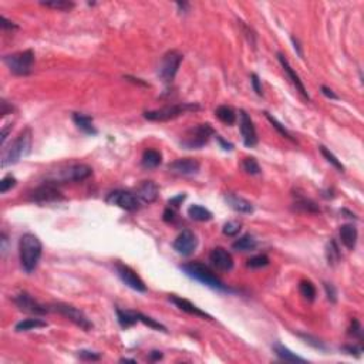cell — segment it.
Masks as SVG:
<instances>
[{
    "label": "cell",
    "instance_id": "1",
    "mask_svg": "<svg viewBox=\"0 0 364 364\" xmlns=\"http://www.w3.org/2000/svg\"><path fill=\"white\" fill-rule=\"evenodd\" d=\"M19 252L22 268L25 269L27 273H30L37 268L38 261L43 253V245L34 233L27 232L20 238Z\"/></svg>",
    "mask_w": 364,
    "mask_h": 364
},
{
    "label": "cell",
    "instance_id": "2",
    "mask_svg": "<svg viewBox=\"0 0 364 364\" xmlns=\"http://www.w3.org/2000/svg\"><path fill=\"white\" fill-rule=\"evenodd\" d=\"M32 130L29 127L25 128L19 137L9 145V148L5 149V153L2 155V166L6 168L9 165H14L22 158H25L26 155H29L32 149Z\"/></svg>",
    "mask_w": 364,
    "mask_h": 364
},
{
    "label": "cell",
    "instance_id": "3",
    "mask_svg": "<svg viewBox=\"0 0 364 364\" xmlns=\"http://www.w3.org/2000/svg\"><path fill=\"white\" fill-rule=\"evenodd\" d=\"M91 174H93L91 166L85 164H71V165L61 166L47 174L46 182H50L54 185L66 184V182H80L91 177Z\"/></svg>",
    "mask_w": 364,
    "mask_h": 364
},
{
    "label": "cell",
    "instance_id": "4",
    "mask_svg": "<svg viewBox=\"0 0 364 364\" xmlns=\"http://www.w3.org/2000/svg\"><path fill=\"white\" fill-rule=\"evenodd\" d=\"M181 269L185 272L186 275L195 279V281L201 282L202 285L208 286V288L215 289V290H221V292H229L230 289L225 285L224 282L221 281L211 269L208 268L206 265L201 262H191L182 265Z\"/></svg>",
    "mask_w": 364,
    "mask_h": 364
},
{
    "label": "cell",
    "instance_id": "5",
    "mask_svg": "<svg viewBox=\"0 0 364 364\" xmlns=\"http://www.w3.org/2000/svg\"><path fill=\"white\" fill-rule=\"evenodd\" d=\"M3 61L16 76H29L33 71L34 64V53L33 50H23L13 53L10 56H5Z\"/></svg>",
    "mask_w": 364,
    "mask_h": 364
},
{
    "label": "cell",
    "instance_id": "6",
    "mask_svg": "<svg viewBox=\"0 0 364 364\" xmlns=\"http://www.w3.org/2000/svg\"><path fill=\"white\" fill-rule=\"evenodd\" d=\"M199 107L195 104H175V105H166L162 109L147 111V113H144V117L149 121L164 122L178 118L179 115L185 114L188 111H197Z\"/></svg>",
    "mask_w": 364,
    "mask_h": 364
},
{
    "label": "cell",
    "instance_id": "7",
    "mask_svg": "<svg viewBox=\"0 0 364 364\" xmlns=\"http://www.w3.org/2000/svg\"><path fill=\"white\" fill-rule=\"evenodd\" d=\"M51 310L57 312L61 316H64L66 319H69L70 322H73L76 326H78L80 329H83L84 332H90L93 329V323L91 320L84 314V312H81L80 309L67 305V303H53L50 306Z\"/></svg>",
    "mask_w": 364,
    "mask_h": 364
},
{
    "label": "cell",
    "instance_id": "8",
    "mask_svg": "<svg viewBox=\"0 0 364 364\" xmlns=\"http://www.w3.org/2000/svg\"><path fill=\"white\" fill-rule=\"evenodd\" d=\"M182 63V54L178 51L171 50L166 53L165 56L162 57L158 69V76L164 81V83H171L177 73H178L179 66Z\"/></svg>",
    "mask_w": 364,
    "mask_h": 364
},
{
    "label": "cell",
    "instance_id": "9",
    "mask_svg": "<svg viewBox=\"0 0 364 364\" xmlns=\"http://www.w3.org/2000/svg\"><path fill=\"white\" fill-rule=\"evenodd\" d=\"M213 134H215V131L209 124H201L198 127L191 128L186 133L185 138L182 141V145L189 148V149L204 147Z\"/></svg>",
    "mask_w": 364,
    "mask_h": 364
},
{
    "label": "cell",
    "instance_id": "10",
    "mask_svg": "<svg viewBox=\"0 0 364 364\" xmlns=\"http://www.w3.org/2000/svg\"><path fill=\"white\" fill-rule=\"evenodd\" d=\"M14 303L16 306L19 307V310L25 312L27 314H33V316H45L50 312V307H47L43 303L37 302L34 297H32L29 293L22 292L17 296H14Z\"/></svg>",
    "mask_w": 364,
    "mask_h": 364
},
{
    "label": "cell",
    "instance_id": "11",
    "mask_svg": "<svg viewBox=\"0 0 364 364\" xmlns=\"http://www.w3.org/2000/svg\"><path fill=\"white\" fill-rule=\"evenodd\" d=\"M107 204L115 205V206H120L125 211H137L140 209L141 201L138 199L137 195L131 194L128 191H113L110 192L109 197L105 198Z\"/></svg>",
    "mask_w": 364,
    "mask_h": 364
},
{
    "label": "cell",
    "instance_id": "12",
    "mask_svg": "<svg viewBox=\"0 0 364 364\" xmlns=\"http://www.w3.org/2000/svg\"><path fill=\"white\" fill-rule=\"evenodd\" d=\"M173 246L175 252L179 255L191 256L198 246V239H197V235L192 230L184 229L174 241Z\"/></svg>",
    "mask_w": 364,
    "mask_h": 364
},
{
    "label": "cell",
    "instance_id": "13",
    "mask_svg": "<svg viewBox=\"0 0 364 364\" xmlns=\"http://www.w3.org/2000/svg\"><path fill=\"white\" fill-rule=\"evenodd\" d=\"M115 269H117V273L120 276V279L127 285L128 288H131L135 292H141V293L147 292V286H145L144 281L130 266L122 265V263H117Z\"/></svg>",
    "mask_w": 364,
    "mask_h": 364
},
{
    "label": "cell",
    "instance_id": "14",
    "mask_svg": "<svg viewBox=\"0 0 364 364\" xmlns=\"http://www.w3.org/2000/svg\"><path fill=\"white\" fill-rule=\"evenodd\" d=\"M30 199L34 202H40V204H47V202H56V201H61L63 195L61 192L58 191V188L54 184L46 182L45 185L38 186L34 191L30 194Z\"/></svg>",
    "mask_w": 364,
    "mask_h": 364
},
{
    "label": "cell",
    "instance_id": "15",
    "mask_svg": "<svg viewBox=\"0 0 364 364\" xmlns=\"http://www.w3.org/2000/svg\"><path fill=\"white\" fill-rule=\"evenodd\" d=\"M241 134H242L243 144L246 147H255L258 144V133H256V128L253 125V121L250 120V117L246 114V111H241Z\"/></svg>",
    "mask_w": 364,
    "mask_h": 364
},
{
    "label": "cell",
    "instance_id": "16",
    "mask_svg": "<svg viewBox=\"0 0 364 364\" xmlns=\"http://www.w3.org/2000/svg\"><path fill=\"white\" fill-rule=\"evenodd\" d=\"M201 164L194 158H179V160L174 161L169 164L168 169L173 174L177 175H197L199 173Z\"/></svg>",
    "mask_w": 364,
    "mask_h": 364
},
{
    "label": "cell",
    "instance_id": "17",
    "mask_svg": "<svg viewBox=\"0 0 364 364\" xmlns=\"http://www.w3.org/2000/svg\"><path fill=\"white\" fill-rule=\"evenodd\" d=\"M277 60H279V63H281V66L283 67V70H285V73H286L288 78L290 80V81H292V84L294 85L296 91H299V94H301V96L303 97L305 100H310V97H309V94H307L305 84H303V81L301 80V77L296 74V71L292 69V66L289 64L288 58L285 57L282 53H277Z\"/></svg>",
    "mask_w": 364,
    "mask_h": 364
},
{
    "label": "cell",
    "instance_id": "18",
    "mask_svg": "<svg viewBox=\"0 0 364 364\" xmlns=\"http://www.w3.org/2000/svg\"><path fill=\"white\" fill-rule=\"evenodd\" d=\"M209 261L215 268L224 270V272H228L233 268V258L224 248H215L212 250L211 255H209Z\"/></svg>",
    "mask_w": 364,
    "mask_h": 364
},
{
    "label": "cell",
    "instance_id": "19",
    "mask_svg": "<svg viewBox=\"0 0 364 364\" xmlns=\"http://www.w3.org/2000/svg\"><path fill=\"white\" fill-rule=\"evenodd\" d=\"M169 301L173 302L174 305L178 307V309H181L182 312H185V313L194 314V316H198V317H202V319H208V320L212 319L211 314L205 313L204 310H201L198 306H195L194 303H191L189 301H186V299L177 297V296H169Z\"/></svg>",
    "mask_w": 364,
    "mask_h": 364
},
{
    "label": "cell",
    "instance_id": "20",
    "mask_svg": "<svg viewBox=\"0 0 364 364\" xmlns=\"http://www.w3.org/2000/svg\"><path fill=\"white\" fill-rule=\"evenodd\" d=\"M225 201H226V204L229 205L233 211L239 212V213H252L253 212V205L250 204L248 199L242 198V197H239L237 194L228 192L225 195Z\"/></svg>",
    "mask_w": 364,
    "mask_h": 364
},
{
    "label": "cell",
    "instance_id": "21",
    "mask_svg": "<svg viewBox=\"0 0 364 364\" xmlns=\"http://www.w3.org/2000/svg\"><path fill=\"white\" fill-rule=\"evenodd\" d=\"M158 186L153 181H144L137 191V197L141 202L144 204H153L155 199L158 198Z\"/></svg>",
    "mask_w": 364,
    "mask_h": 364
},
{
    "label": "cell",
    "instance_id": "22",
    "mask_svg": "<svg viewBox=\"0 0 364 364\" xmlns=\"http://www.w3.org/2000/svg\"><path fill=\"white\" fill-rule=\"evenodd\" d=\"M340 239H341V242H343V245H345L347 249L353 250L356 248V245H357V228H356L354 225L350 224L343 225V226L340 228Z\"/></svg>",
    "mask_w": 364,
    "mask_h": 364
},
{
    "label": "cell",
    "instance_id": "23",
    "mask_svg": "<svg viewBox=\"0 0 364 364\" xmlns=\"http://www.w3.org/2000/svg\"><path fill=\"white\" fill-rule=\"evenodd\" d=\"M73 121H74V124H76L77 127L80 128L83 133H85V134L96 135L97 133H98L97 128L94 127V124H93V118L89 117V115L80 114V113H74V114H73Z\"/></svg>",
    "mask_w": 364,
    "mask_h": 364
},
{
    "label": "cell",
    "instance_id": "24",
    "mask_svg": "<svg viewBox=\"0 0 364 364\" xmlns=\"http://www.w3.org/2000/svg\"><path fill=\"white\" fill-rule=\"evenodd\" d=\"M273 352L276 353V356L281 358V360H285V361H289V363H305V361H306L305 358L299 357L296 353L289 350L288 347H285V346L281 345V343H275V345H273Z\"/></svg>",
    "mask_w": 364,
    "mask_h": 364
},
{
    "label": "cell",
    "instance_id": "25",
    "mask_svg": "<svg viewBox=\"0 0 364 364\" xmlns=\"http://www.w3.org/2000/svg\"><path fill=\"white\" fill-rule=\"evenodd\" d=\"M115 313H117V320H118V323H120V326H121L122 329H128V327L134 326L137 322H140V319H138V312L117 309Z\"/></svg>",
    "mask_w": 364,
    "mask_h": 364
},
{
    "label": "cell",
    "instance_id": "26",
    "mask_svg": "<svg viewBox=\"0 0 364 364\" xmlns=\"http://www.w3.org/2000/svg\"><path fill=\"white\" fill-rule=\"evenodd\" d=\"M256 246H258V241L250 233L241 237L232 245L233 250H238V252H250L255 249Z\"/></svg>",
    "mask_w": 364,
    "mask_h": 364
},
{
    "label": "cell",
    "instance_id": "27",
    "mask_svg": "<svg viewBox=\"0 0 364 364\" xmlns=\"http://www.w3.org/2000/svg\"><path fill=\"white\" fill-rule=\"evenodd\" d=\"M142 166L147 168V169H153L157 168L158 165H161L162 162V155L155 149H145L142 154Z\"/></svg>",
    "mask_w": 364,
    "mask_h": 364
},
{
    "label": "cell",
    "instance_id": "28",
    "mask_svg": "<svg viewBox=\"0 0 364 364\" xmlns=\"http://www.w3.org/2000/svg\"><path fill=\"white\" fill-rule=\"evenodd\" d=\"M188 217L198 222H206V221H211L213 215L209 209H206L201 205H192L188 209Z\"/></svg>",
    "mask_w": 364,
    "mask_h": 364
},
{
    "label": "cell",
    "instance_id": "29",
    "mask_svg": "<svg viewBox=\"0 0 364 364\" xmlns=\"http://www.w3.org/2000/svg\"><path fill=\"white\" fill-rule=\"evenodd\" d=\"M215 115L219 118V121H222L226 125H232L237 121V113L228 105H219L215 110Z\"/></svg>",
    "mask_w": 364,
    "mask_h": 364
},
{
    "label": "cell",
    "instance_id": "30",
    "mask_svg": "<svg viewBox=\"0 0 364 364\" xmlns=\"http://www.w3.org/2000/svg\"><path fill=\"white\" fill-rule=\"evenodd\" d=\"M47 323L41 319H25L16 325V332H29L40 327H46Z\"/></svg>",
    "mask_w": 364,
    "mask_h": 364
},
{
    "label": "cell",
    "instance_id": "31",
    "mask_svg": "<svg viewBox=\"0 0 364 364\" xmlns=\"http://www.w3.org/2000/svg\"><path fill=\"white\" fill-rule=\"evenodd\" d=\"M326 258H327V262H329V265H332V266H334V265H337V263H339L340 250H339V246H337V243L334 242V241H330V242L327 243Z\"/></svg>",
    "mask_w": 364,
    "mask_h": 364
},
{
    "label": "cell",
    "instance_id": "32",
    "mask_svg": "<svg viewBox=\"0 0 364 364\" xmlns=\"http://www.w3.org/2000/svg\"><path fill=\"white\" fill-rule=\"evenodd\" d=\"M299 292L307 302H313L316 299V288L310 281H302L299 285Z\"/></svg>",
    "mask_w": 364,
    "mask_h": 364
},
{
    "label": "cell",
    "instance_id": "33",
    "mask_svg": "<svg viewBox=\"0 0 364 364\" xmlns=\"http://www.w3.org/2000/svg\"><path fill=\"white\" fill-rule=\"evenodd\" d=\"M294 205H296V208H297V209H302V211H305V212H312V213L320 212L319 206L314 204L312 199H307V198H305V197H297V198H296V202H294Z\"/></svg>",
    "mask_w": 364,
    "mask_h": 364
},
{
    "label": "cell",
    "instance_id": "34",
    "mask_svg": "<svg viewBox=\"0 0 364 364\" xmlns=\"http://www.w3.org/2000/svg\"><path fill=\"white\" fill-rule=\"evenodd\" d=\"M43 6L50 7L54 10H60V12H69L74 7L73 2H67V0H53V2H43Z\"/></svg>",
    "mask_w": 364,
    "mask_h": 364
},
{
    "label": "cell",
    "instance_id": "35",
    "mask_svg": "<svg viewBox=\"0 0 364 364\" xmlns=\"http://www.w3.org/2000/svg\"><path fill=\"white\" fill-rule=\"evenodd\" d=\"M320 153H322V155L325 157L327 160V162H330L337 171H340V173H345V165L340 162L339 160H337V157L334 155L333 153H330L329 149H327L326 147H323V145H320Z\"/></svg>",
    "mask_w": 364,
    "mask_h": 364
},
{
    "label": "cell",
    "instance_id": "36",
    "mask_svg": "<svg viewBox=\"0 0 364 364\" xmlns=\"http://www.w3.org/2000/svg\"><path fill=\"white\" fill-rule=\"evenodd\" d=\"M242 168L245 173L250 174V175L261 174V166H259L258 161H256L253 157H246V158L242 161Z\"/></svg>",
    "mask_w": 364,
    "mask_h": 364
},
{
    "label": "cell",
    "instance_id": "37",
    "mask_svg": "<svg viewBox=\"0 0 364 364\" xmlns=\"http://www.w3.org/2000/svg\"><path fill=\"white\" fill-rule=\"evenodd\" d=\"M265 115H266V118H268V121L270 122L272 125H273V128H276V130L279 131V134L283 135L285 138H288V140L293 141V142H294V138H293V137H292V134L289 133V131H288V130H286V128H285V127H283V125H282L281 122H279V121H277V120H276L275 117H272V115L269 114V113H265Z\"/></svg>",
    "mask_w": 364,
    "mask_h": 364
},
{
    "label": "cell",
    "instance_id": "38",
    "mask_svg": "<svg viewBox=\"0 0 364 364\" xmlns=\"http://www.w3.org/2000/svg\"><path fill=\"white\" fill-rule=\"evenodd\" d=\"M269 258L266 255H256L252 256L249 261H248V268L252 269H259V268H265L269 265Z\"/></svg>",
    "mask_w": 364,
    "mask_h": 364
},
{
    "label": "cell",
    "instance_id": "39",
    "mask_svg": "<svg viewBox=\"0 0 364 364\" xmlns=\"http://www.w3.org/2000/svg\"><path fill=\"white\" fill-rule=\"evenodd\" d=\"M138 319H140L141 323L147 325V326L151 327V329H155V330H161V332H166V327L164 326V325H161V323H158V322H155V320L151 319V317H148V316H145V314L140 313V312H138Z\"/></svg>",
    "mask_w": 364,
    "mask_h": 364
},
{
    "label": "cell",
    "instance_id": "40",
    "mask_svg": "<svg viewBox=\"0 0 364 364\" xmlns=\"http://www.w3.org/2000/svg\"><path fill=\"white\" fill-rule=\"evenodd\" d=\"M241 224L239 222H237V221H229V222H226V224L224 225V228H222V232H224L226 237H237L238 233L241 232Z\"/></svg>",
    "mask_w": 364,
    "mask_h": 364
},
{
    "label": "cell",
    "instance_id": "41",
    "mask_svg": "<svg viewBox=\"0 0 364 364\" xmlns=\"http://www.w3.org/2000/svg\"><path fill=\"white\" fill-rule=\"evenodd\" d=\"M16 184H17V179L9 174V175H6L5 178L0 181V192H2V194H6L7 191H10L12 188H14Z\"/></svg>",
    "mask_w": 364,
    "mask_h": 364
},
{
    "label": "cell",
    "instance_id": "42",
    "mask_svg": "<svg viewBox=\"0 0 364 364\" xmlns=\"http://www.w3.org/2000/svg\"><path fill=\"white\" fill-rule=\"evenodd\" d=\"M349 334L353 336V337H357V339L361 340V337H363V330H361V325L358 323V320H353L352 326L349 329Z\"/></svg>",
    "mask_w": 364,
    "mask_h": 364
},
{
    "label": "cell",
    "instance_id": "43",
    "mask_svg": "<svg viewBox=\"0 0 364 364\" xmlns=\"http://www.w3.org/2000/svg\"><path fill=\"white\" fill-rule=\"evenodd\" d=\"M78 356L83 358V360H87V361H97V360L101 358V356H100L98 353L89 352V350H81V352H78Z\"/></svg>",
    "mask_w": 364,
    "mask_h": 364
},
{
    "label": "cell",
    "instance_id": "44",
    "mask_svg": "<svg viewBox=\"0 0 364 364\" xmlns=\"http://www.w3.org/2000/svg\"><path fill=\"white\" fill-rule=\"evenodd\" d=\"M325 289H326V294L329 301L332 302L337 301V292H336V289H334L333 285H330V283H325Z\"/></svg>",
    "mask_w": 364,
    "mask_h": 364
},
{
    "label": "cell",
    "instance_id": "45",
    "mask_svg": "<svg viewBox=\"0 0 364 364\" xmlns=\"http://www.w3.org/2000/svg\"><path fill=\"white\" fill-rule=\"evenodd\" d=\"M252 87H253V90H255V93L258 96H262L263 91L262 87H261V80H259L258 74H252Z\"/></svg>",
    "mask_w": 364,
    "mask_h": 364
},
{
    "label": "cell",
    "instance_id": "46",
    "mask_svg": "<svg viewBox=\"0 0 364 364\" xmlns=\"http://www.w3.org/2000/svg\"><path fill=\"white\" fill-rule=\"evenodd\" d=\"M2 27H3L5 30H10V29H17L19 26L14 25L10 20H7L5 16H2Z\"/></svg>",
    "mask_w": 364,
    "mask_h": 364
},
{
    "label": "cell",
    "instance_id": "47",
    "mask_svg": "<svg viewBox=\"0 0 364 364\" xmlns=\"http://www.w3.org/2000/svg\"><path fill=\"white\" fill-rule=\"evenodd\" d=\"M186 197L184 195V194H181V195H178V197H174V198H171L169 199V205L171 206H174V208H178L179 205H181V202L185 199Z\"/></svg>",
    "mask_w": 364,
    "mask_h": 364
},
{
    "label": "cell",
    "instance_id": "48",
    "mask_svg": "<svg viewBox=\"0 0 364 364\" xmlns=\"http://www.w3.org/2000/svg\"><path fill=\"white\" fill-rule=\"evenodd\" d=\"M322 93H323V94H325L327 98H332V100H339V97L333 93V90H330L329 87H326V85H322Z\"/></svg>",
    "mask_w": 364,
    "mask_h": 364
},
{
    "label": "cell",
    "instance_id": "49",
    "mask_svg": "<svg viewBox=\"0 0 364 364\" xmlns=\"http://www.w3.org/2000/svg\"><path fill=\"white\" fill-rule=\"evenodd\" d=\"M174 217H175V212H174V209H171V208H166L165 211H164V221H165V222H171V221H174Z\"/></svg>",
    "mask_w": 364,
    "mask_h": 364
},
{
    "label": "cell",
    "instance_id": "50",
    "mask_svg": "<svg viewBox=\"0 0 364 364\" xmlns=\"http://www.w3.org/2000/svg\"><path fill=\"white\" fill-rule=\"evenodd\" d=\"M346 352L349 354H353V353H361V347H357V346H345L343 347Z\"/></svg>",
    "mask_w": 364,
    "mask_h": 364
},
{
    "label": "cell",
    "instance_id": "51",
    "mask_svg": "<svg viewBox=\"0 0 364 364\" xmlns=\"http://www.w3.org/2000/svg\"><path fill=\"white\" fill-rule=\"evenodd\" d=\"M149 357H151L153 361H157V360H161V358H162V353L154 350V352H151V354H149Z\"/></svg>",
    "mask_w": 364,
    "mask_h": 364
},
{
    "label": "cell",
    "instance_id": "52",
    "mask_svg": "<svg viewBox=\"0 0 364 364\" xmlns=\"http://www.w3.org/2000/svg\"><path fill=\"white\" fill-rule=\"evenodd\" d=\"M217 138L219 140V142L222 144V147H224V149H232V144H229V142H226V141H224L219 135H217Z\"/></svg>",
    "mask_w": 364,
    "mask_h": 364
},
{
    "label": "cell",
    "instance_id": "53",
    "mask_svg": "<svg viewBox=\"0 0 364 364\" xmlns=\"http://www.w3.org/2000/svg\"><path fill=\"white\" fill-rule=\"evenodd\" d=\"M122 361H130V363H137L135 360H133V358H121V363Z\"/></svg>",
    "mask_w": 364,
    "mask_h": 364
}]
</instances>
